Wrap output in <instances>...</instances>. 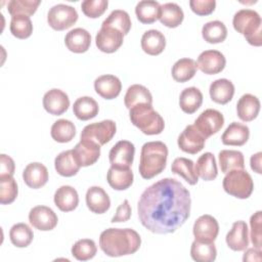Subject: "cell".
<instances>
[{"label": "cell", "mask_w": 262, "mask_h": 262, "mask_svg": "<svg viewBox=\"0 0 262 262\" xmlns=\"http://www.w3.org/2000/svg\"><path fill=\"white\" fill-rule=\"evenodd\" d=\"M191 199L185 186L164 178L141 193L137 204L139 221L150 232L167 234L181 227L190 215Z\"/></svg>", "instance_id": "obj_1"}, {"label": "cell", "mask_w": 262, "mask_h": 262, "mask_svg": "<svg viewBox=\"0 0 262 262\" xmlns=\"http://www.w3.org/2000/svg\"><path fill=\"white\" fill-rule=\"evenodd\" d=\"M140 245V235L131 228H107L99 236V247L110 257L134 254Z\"/></svg>", "instance_id": "obj_2"}, {"label": "cell", "mask_w": 262, "mask_h": 262, "mask_svg": "<svg viewBox=\"0 0 262 262\" xmlns=\"http://www.w3.org/2000/svg\"><path fill=\"white\" fill-rule=\"evenodd\" d=\"M168 147L162 141H148L141 147L139 173L144 179H151L166 168Z\"/></svg>", "instance_id": "obj_3"}, {"label": "cell", "mask_w": 262, "mask_h": 262, "mask_svg": "<svg viewBox=\"0 0 262 262\" xmlns=\"http://www.w3.org/2000/svg\"><path fill=\"white\" fill-rule=\"evenodd\" d=\"M131 123L146 135H158L163 132L165 122L149 103H139L129 110Z\"/></svg>", "instance_id": "obj_4"}, {"label": "cell", "mask_w": 262, "mask_h": 262, "mask_svg": "<svg viewBox=\"0 0 262 262\" xmlns=\"http://www.w3.org/2000/svg\"><path fill=\"white\" fill-rule=\"evenodd\" d=\"M234 30L242 34L249 44L262 45V20L259 13L253 9H241L233 15Z\"/></svg>", "instance_id": "obj_5"}, {"label": "cell", "mask_w": 262, "mask_h": 262, "mask_svg": "<svg viewBox=\"0 0 262 262\" xmlns=\"http://www.w3.org/2000/svg\"><path fill=\"white\" fill-rule=\"evenodd\" d=\"M223 189L237 199H248L254 189L251 175L245 169H235L226 173L223 178Z\"/></svg>", "instance_id": "obj_6"}, {"label": "cell", "mask_w": 262, "mask_h": 262, "mask_svg": "<svg viewBox=\"0 0 262 262\" xmlns=\"http://www.w3.org/2000/svg\"><path fill=\"white\" fill-rule=\"evenodd\" d=\"M78 20L77 10L67 4H56L47 13V23L55 31L71 28Z\"/></svg>", "instance_id": "obj_7"}, {"label": "cell", "mask_w": 262, "mask_h": 262, "mask_svg": "<svg viewBox=\"0 0 262 262\" xmlns=\"http://www.w3.org/2000/svg\"><path fill=\"white\" fill-rule=\"evenodd\" d=\"M116 131L117 126L113 120H103L85 126L81 132V138L90 139L103 145L113 139Z\"/></svg>", "instance_id": "obj_8"}, {"label": "cell", "mask_w": 262, "mask_h": 262, "mask_svg": "<svg viewBox=\"0 0 262 262\" xmlns=\"http://www.w3.org/2000/svg\"><path fill=\"white\" fill-rule=\"evenodd\" d=\"M223 124V115L217 110L208 108L201 113V115L195 119L193 125L206 138H208L220 131Z\"/></svg>", "instance_id": "obj_9"}, {"label": "cell", "mask_w": 262, "mask_h": 262, "mask_svg": "<svg viewBox=\"0 0 262 262\" xmlns=\"http://www.w3.org/2000/svg\"><path fill=\"white\" fill-rule=\"evenodd\" d=\"M206 139L194 125H188L178 136L177 143L182 151L195 155L204 148Z\"/></svg>", "instance_id": "obj_10"}, {"label": "cell", "mask_w": 262, "mask_h": 262, "mask_svg": "<svg viewBox=\"0 0 262 262\" xmlns=\"http://www.w3.org/2000/svg\"><path fill=\"white\" fill-rule=\"evenodd\" d=\"M192 233L198 242L213 243L219 233V224L213 216L202 215L194 221Z\"/></svg>", "instance_id": "obj_11"}, {"label": "cell", "mask_w": 262, "mask_h": 262, "mask_svg": "<svg viewBox=\"0 0 262 262\" xmlns=\"http://www.w3.org/2000/svg\"><path fill=\"white\" fill-rule=\"evenodd\" d=\"M124 34L119 30L111 27H101L95 36L97 48L104 53L117 51L123 44Z\"/></svg>", "instance_id": "obj_12"}, {"label": "cell", "mask_w": 262, "mask_h": 262, "mask_svg": "<svg viewBox=\"0 0 262 262\" xmlns=\"http://www.w3.org/2000/svg\"><path fill=\"white\" fill-rule=\"evenodd\" d=\"M75 159L81 167H88L97 162L100 156V145L90 139L81 138L73 148Z\"/></svg>", "instance_id": "obj_13"}, {"label": "cell", "mask_w": 262, "mask_h": 262, "mask_svg": "<svg viewBox=\"0 0 262 262\" xmlns=\"http://www.w3.org/2000/svg\"><path fill=\"white\" fill-rule=\"evenodd\" d=\"M29 221L38 230H52L57 225V215L47 206H36L29 213Z\"/></svg>", "instance_id": "obj_14"}, {"label": "cell", "mask_w": 262, "mask_h": 262, "mask_svg": "<svg viewBox=\"0 0 262 262\" xmlns=\"http://www.w3.org/2000/svg\"><path fill=\"white\" fill-rule=\"evenodd\" d=\"M134 144L129 140H120L110 150L108 159L111 166L130 168L134 160Z\"/></svg>", "instance_id": "obj_15"}, {"label": "cell", "mask_w": 262, "mask_h": 262, "mask_svg": "<svg viewBox=\"0 0 262 262\" xmlns=\"http://www.w3.org/2000/svg\"><path fill=\"white\" fill-rule=\"evenodd\" d=\"M226 59L223 53L218 50H205L196 60V67L207 75H215L225 68Z\"/></svg>", "instance_id": "obj_16"}, {"label": "cell", "mask_w": 262, "mask_h": 262, "mask_svg": "<svg viewBox=\"0 0 262 262\" xmlns=\"http://www.w3.org/2000/svg\"><path fill=\"white\" fill-rule=\"evenodd\" d=\"M43 106L47 113L59 116L68 111L70 106V99L66 92L60 89L53 88L44 94Z\"/></svg>", "instance_id": "obj_17"}, {"label": "cell", "mask_w": 262, "mask_h": 262, "mask_svg": "<svg viewBox=\"0 0 262 262\" xmlns=\"http://www.w3.org/2000/svg\"><path fill=\"white\" fill-rule=\"evenodd\" d=\"M248 230V225L245 221H235L225 237L228 248L237 252L245 251L249 246Z\"/></svg>", "instance_id": "obj_18"}, {"label": "cell", "mask_w": 262, "mask_h": 262, "mask_svg": "<svg viewBox=\"0 0 262 262\" xmlns=\"http://www.w3.org/2000/svg\"><path fill=\"white\" fill-rule=\"evenodd\" d=\"M94 89L104 99H114L122 90L120 79L114 75H102L95 79Z\"/></svg>", "instance_id": "obj_19"}, {"label": "cell", "mask_w": 262, "mask_h": 262, "mask_svg": "<svg viewBox=\"0 0 262 262\" xmlns=\"http://www.w3.org/2000/svg\"><path fill=\"white\" fill-rule=\"evenodd\" d=\"M64 44L67 48L72 52H86L91 44V35L87 30L83 28L73 29L66 35Z\"/></svg>", "instance_id": "obj_20"}, {"label": "cell", "mask_w": 262, "mask_h": 262, "mask_svg": "<svg viewBox=\"0 0 262 262\" xmlns=\"http://www.w3.org/2000/svg\"><path fill=\"white\" fill-rule=\"evenodd\" d=\"M23 179L29 187L33 189L40 188L48 181V170L41 163H30L23 172Z\"/></svg>", "instance_id": "obj_21"}, {"label": "cell", "mask_w": 262, "mask_h": 262, "mask_svg": "<svg viewBox=\"0 0 262 262\" xmlns=\"http://www.w3.org/2000/svg\"><path fill=\"white\" fill-rule=\"evenodd\" d=\"M86 205L95 214H103L111 207V200L105 190L100 186H91L86 192Z\"/></svg>", "instance_id": "obj_22"}, {"label": "cell", "mask_w": 262, "mask_h": 262, "mask_svg": "<svg viewBox=\"0 0 262 262\" xmlns=\"http://www.w3.org/2000/svg\"><path fill=\"white\" fill-rule=\"evenodd\" d=\"M250 136V129L247 125L232 122L227 126L221 136V141L225 145L242 146L244 145Z\"/></svg>", "instance_id": "obj_23"}, {"label": "cell", "mask_w": 262, "mask_h": 262, "mask_svg": "<svg viewBox=\"0 0 262 262\" xmlns=\"http://www.w3.org/2000/svg\"><path fill=\"white\" fill-rule=\"evenodd\" d=\"M133 172L130 168L111 166L106 174L110 186L116 190H125L133 183Z\"/></svg>", "instance_id": "obj_24"}, {"label": "cell", "mask_w": 262, "mask_h": 262, "mask_svg": "<svg viewBox=\"0 0 262 262\" xmlns=\"http://www.w3.org/2000/svg\"><path fill=\"white\" fill-rule=\"evenodd\" d=\"M55 206L62 212L74 211L79 204V195L77 190L70 185H62L56 189L54 196Z\"/></svg>", "instance_id": "obj_25"}, {"label": "cell", "mask_w": 262, "mask_h": 262, "mask_svg": "<svg viewBox=\"0 0 262 262\" xmlns=\"http://www.w3.org/2000/svg\"><path fill=\"white\" fill-rule=\"evenodd\" d=\"M211 99L219 104L229 102L234 94V85L228 79H217L211 83L209 88Z\"/></svg>", "instance_id": "obj_26"}, {"label": "cell", "mask_w": 262, "mask_h": 262, "mask_svg": "<svg viewBox=\"0 0 262 262\" xmlns=\"http://www.w3.org/2000/svg\"><path fill=\"white\" fill-rule=\"evenodd\" d=\"M260 111L259 99L250 93L244 94L236 103L237 117L244 122H251L257 118Z\"/></svg>", "instance_id": "obj_27"}, {"label": "cell", "mask_w": 262, "mask_h": 262, "mask_svg": "<svg viewBox=\"0 0 262 262\" xmlns=\"http://www.w3.org/2000/svg\"><path fill=\"white\" fill-rule=\"evenodd\" d=\"M166 47V38L158 30H148L141 37V48L149 55H159Z\"/></svg>", "instance_id": "obj_28"}, {"label": "cell", "mask_w": 262, "mask_h": 262, "mask_svg": "<svg viewBox=\"0 0 262 262\" xmlns=\"http://www.w3.org/2000/svg\"><path fill=\"white\" fill-rule=\"evenodd\" d=\"M54 168L60 176L72 177L79 172L81 166L75 159L73 149H69L63 150L56 156L54 160Z\"/></svg>", "instance_id": "obj_29"}, {"label": "cell", "mask_w": 262, "mask_h": 262, "mask_svg": "<svg viewBox=\"0 0 262 262\" xmlns=\"http://www.w3.org/2000/svg\"><path fill=\"white\" fill-rule=\"evenodd\" d=\"M203 103V94L196 87H187L179 96L180 108L186 114L195 113Z\"/></svg>", "instance_id": "obj_30"}, {"label": "cell", "mask_w": 262, "mask_h": 262, "mask_svg": "<svg viewBox=\"0 0 262 262\" xmlns=\"http://www.w3.org/2000/svg\"><path fill=\"white\" fill-rule=\"evenodd\" d=\"M125 106L130 110L134 105L139 103H152V95L150 91L143 85L133 84L131 85L125 94L124 97Z\"/></svg>", "instance_id": "obj_31"}, {"label": "cell", "mask_w": 262, "mask_h": 262, "mask_svg": "<svg viewBox=\"0 0 262 262\" xmlns=\"http://www.w3.org/2000/svg\"><path fill=\"white\" fill-rule=\"evenodd\" d=\"M161 4L155 0L139 1L135 7L138 20L142 24H152L160 18Z\"/></svg>", "instance_id": "obj_32"}, {"label": "cell", "mask_w": 262, "mask_h": 262, "mask_svg": "<svg viewBox=\"0 0 262 262\" xmlns=\"http://www.w3.org/2000/svg\"><path fill=\"white\" fill-rule=\"evenodd\" d=\"M184 18V13L181 7L174 2H168L161 5L160 21L168 28H177L181 25Z\"/></svg>", "instance_id": "obj_33"}, {"label": "cell", "mask_w": 262, "mask_h": 262, "mask_svg": "<svg viewBox=\"0 0 262 262\" xmlns=\"http://www.w3.org/2000/svg\"><path fill=\"white\" fill-rule=\"evenodd\" d=\"M195 172L199 177L205 181L214 180L218 175V169L215 157L212 152L203 154L194 165Z\"/></svg>", "instance_id": "obj_34"}, {"label": "cell", "mask_w": 262, "mask_h": 262, "mask_svg": "<svg viewBox=\"0 0 262 262\" xmlns=\"http://www.w3.org/2000/svg\"><path fill=\"white\" fill-rule=\"evenodd\" d=\"M196 62L188 57L178 59L172 67V77L176 82L184 83L189 81L196 74Z\"/></svg>", "instance_id": "obj_35"}, {"label": "cell", "mask_w": 262, "mask_h": 262, "mask_svg": "<svg viewBox=\"0 0 262 262\" xmlns=\"http://www.w3.org/2000/svg\"><path fill=\"white\" fill-rule=\"evenodd\" d=\"M218 160L220 169L225 174L231 170L245 168L244 155L239 150L222 149L218 155Z\"/></svg>", "instance_id": "obj_36"}, {"label": "cell", "mask_w": 262, "mask_h": 262, "mask_svg": "<svg viewBox=\"0 0 262 262\" xmlns=\"http://www.w3.org/2000/svg\"><path fill=\"white\" fill-rule=\"evenodd\" d=\"M98 103L90 96L79 97L73 105L74 115L81 121L93 119L98 114Z\"/></svg>", "instance_id": "obj_37"}, {"label": "cell", "mask_w": 262, "mask_h": 262, "mask_svg": "<svg viewBox=\"0 0 262 262\" xmlns=\"http://www.w3.org/2000/svg\"><path fill=\"white\" fill-rule=\"evenodd\" d=\"M171 171L172 173L183 177L190 185H194L199 181V176L194 169V163L189 159L183 157L176 158L171 165Z\"/></svg>", "instance_id": "obj_38"}, {"label": "cell", "mask_w": 262, "mask_h": 262, "mask_svg": "<svg viewBox=\"0 0 262 262\" xmlns=\"http://www.w3.org/2000/svg\"><path fill=\"white\" fill-rule=\"evenodd\" d=\"M202 36L205 41L211 44L223 42L227 37L226 26L220 20H212L205 24L202 28Z\"/></svg>", "instance_id": "obj_39"}, {"label": "cell", "mask_w": 262, "mask_h": 262, "mask_svg": "<svg viewBox=\"0 0 262 262\" xmlns=\"http://www.w3.org/2000/svg\"><path fill=\"white\" fill-rule=\"evenodd\" d=\"M50 134L55 141L59 143H66L75 137L76 127L72 121L59 119L55 121L51 126Z\"/></svg>", "instance_id": "obj_40"}, {"label": "cell", "mask_w": 262, "mask_h": 262, "mask_svg": "<svg viewBox=\"0 0 262 262\" xmlns=\"http://www.w3.org/2000/svg\"><path fill=\"white\" fill-rule=\"evenodd\" d=\"M190 256L196 262H212L216 259L217 250L213 243L193 241L190 247Z\"/></svg>", "instance_id": "obj_41"}, {"label": "cell", "mask_w": 262, "mask_h": 262, "mask_svg": "<svg viewBox=\"0 0 262 262\" xmlns=\"http://www.w3.org/2000/svg\"><path fill=\"white\" fill-rule=\"evenodd\" d=\"M10 242L17 248L28 247L34 237L33 230L26 223H16L9 230Z\"/></svg>", "instance_id": "obj_42"}, {"label": "cell", "mask_w": 262, "mask_h": 262, "mask_svg": "<svg viewBox=\"0 0 262 262\" xmlns=\"http://www.w3.org/2000/svg\"><path fill=\"white\" fill-rule=\"evenodd\" d=\"M101 27H111L127 35L131 29V19L129 14L122 9L113 10L110 15L102 21Z\"/></svg>", "instance_id": "obj_43"}, {"label": "cell", "mask_w": 262, "mask_h": 262, "mask_svg": "<svg viewBox=\"0 0 262 262\" xmlns=\"http://www.w3.org/2000/svg\"><path fill=\"white\" fill-rule=\"evenodd\" d=\"M72 255L79 261H87L92 259L96 252L97 248L93 239L82 238L77 241L72 247Z\"/></svg>", "instance_id": "obj_44"}, {"label": "cell", "mask_w": 262, "mask_h": 262, "mask_svg": "<svg viewBox=\"0 0 262 262\" xmlns=\"http://www.w3.org/2000/svg\"><path fill=\"white\" fill-rule=\"evenodd\" d=\"M10 32L18 39H27L33 33V24L28 15H14L10 20Z\"/></svg>", "instance_id": "obj_45"}, {"label": "cell", "mask_w": 262, "mask_h": 262, "mask_svg": "<svg viewBox=\"0 0 262 262\" xmlns=\"http://www.w3.org/2000/svg\"><path fill=\"white\" fill-rule=\"evenodd\" d=\"M40 0H11L7 4V10L11 16L14 15H33L39 4Z\"/></svg>", "instance_id": "obj_46"}, {"label": "cell", "mask_w": 262, "mask_h": 262, "mask_svg": "<svg viewBox=\"0 0 262 262\" xmlns=\"http://www.w3.org/2000/svg\"><path fill=\"white\" fill-rule=\"evenodd\" d=\"M17 184L12 176H0V203L8 205L17 196Z\"/></svg>", "instance_id": "obj_47"}, {"label": "cell", "mask_w": 262, "mask_h": 262, "mask_svg": "<svg viewBox=\"0 0 262 262\" xmlns=\"http://www.w3.org/2000/svg\"><path fill=\"white\" fill-rule=\"evenodd\" d=\"M107 5V0H85L81 3V9L86 16L96 18L104 13Z\"/></svg>", "instance_id": "obj_48"}, {"label": "cell", "mask_w": 262, "mask_h": 262, "mask_svg": "<svg viewBox=\"0 0 262 262\" xmlns=\"http://www.w3.org/2000/svg\"><path fill=\"white\" fill-rule=\"evenodd\" d=\"M261 223H262V212L257 211L254 213L250 218V225H251V242L254 248L261 250V239H262V232H261Z\"/></svg>", "instance_id": "obj_49"}, {"label": "cell", "mask_w": 262, "mask_h": 262, "mask_svg": "<svg viewBox=\"0 0 262 262\" xmlns=\"http://www.w3.org/2000/svg\"><path fill=\"white\" fill-rule=\"evenodd\" d=\"M190 9L198 15H209L216 7L215 0H190Z\"/></svg>", "instance_id": "obj_50"}, {"label": "cell", "mask_w": 262, "mask_h": 262, "mask_svg": "<svg viewBox=\"0 0 262 262\" xmlns=\"http://www.w3.org/2000/svg\"><path fill=\"white\" fill-rule=\"evenodd\" d=\"M131 217V206L129 205L128 200H124L123 203L117 208L115 216L112 218V223L126 222Z\"/></svg>", "instance_id": "obj_51"}, {"label": "cell", "mask_w": 262, "mask_h": 262, "mask_svg": "<svg viewBox=\"0 0 262 262\" xmlns=\"http://www.w3.org/2000/svg\"><path fill=\"white\" fill-rule=\"evenodd\" d=\"M15 170L14 161L7 155L0 156V176H13Z\"/></svg>", "instance_id": "obj_52"}, {"label": "cell", "mask_w": 262, "mask_h": 262, "mask_svg": "<svg viewBox=\"0 0 262 262\" xmlns=\"http://www.w3.org/2000/svg\"><path fill=\"white\" fill-rule=\"evenodd\" d=\"M244 261H261V250L252 248L248 249L243 257Z\"/></svg>", "instance_id": "obj_53"}, {"label": "cell", "mask_w": 262, "mask_h": 262, "mask_svg": "<svg viewBox=\"0 0 262 262\" xmlns=\"http://www.w3.org/2000/svg\"><path fill=\"white\" fill-rule=\"evenodd\" d=\"M261 158H262V152L259 151V152L253 155L251 157V160H250L252 170L254 172L258 173V174L262 173V171H261Z\"/></svg>", "instance_id": "obj_54"}]
</instances>
